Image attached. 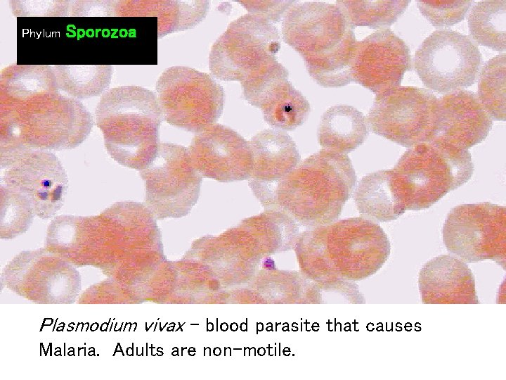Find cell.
Here are the masks:
<instances>
[{
    "mask_svg": "<svg viewBox=\"0 0 506 380\" xmlns=\"http://www.w3.org/2000/svg\"><path fill=\"white\" fill-rule=\"evenodd\" d=\"M154 216L134 201L114 203L98 215H60L50 223L46 248L74 265L103 270L143 258L157 245Z\"/></svg>",
    "mask_w": 506,
    "mask_h": 380,
    "instance_id": "cell-1",
    "label": "cell"
},
{
    "mask_svg": "<svg viewBox=\"0 0 506 380\" xmlns=\"http://www.w3.org/2000/svg\"><path fill=\"white\" fill-rule=\"evenodd\" d=\"M356 175L346 154L322 149L254 196L266 210H282L303 226L337 220L351 196Z\"/></svg>",
    "mask_w": 506,
    "mask_h": 380,
    "instance_id": "cell-2",
    "label": "cell"
},
{
    "mask_svg": "<svg viewBox=\"0 0 506 380\" xmlns=\"http://www.w3.org/2000/svg\"><path fill=\"white\" fill-rule=\"evenodd\" d=\"M59 90L0 96V151L70 150L87 138L93 126L91 114Z\"/></svg>",
    "mask_w": 506,
    "mask_h": 380,
    "instance_id": "cell-3",
    "label": "cell"
},
{
    "mask_svg": "<svg viewBox=\"0 0 506 380\" xmlns=\"http://www.w3.org/2000/svg\"><path fill=\"white\" fill-rule=\"evenodd\" d=\"M294 247L301 270L314 278L363 279L378 271L390 254L382 228L363 217L303 232Z\"/></svg>",
    "mask_w": 506,
    "mask_h": 380,
    "instance_id": "cell-4",
    "label": "cell"
},
{
    "mask_svg": "<svg viewBox=\"0 0 506 380\" xmlns=\"http://www.w3.org/2000/svg\"><path fill=\"white\" fill-rule=\"evenodd\" d=\"M282 35L303 58L309 75L320 86L340 87L352 82L357 40L337 4L298 1L283 18Z\"/></svg>",
    "mask_w": 506,
    "mask_h": 380,
    "instance_id": "cell-5",
    "label": "cell"
},
{
    "mask_svg": "<svg viewBox=\"0 0 506 380\" xmlns=\"http://www.w3.org/2000/svg\"><path fill=\"white\" fill-rule=\"evenodd\" d=\"M96 120L107 152L119 164L140 171L156 156L163 118L153 91L139 86L110 89L96 106Z\"/></svg>",
    "mask_w": 506,
    "mask_h": 380,
    "instance_id": "cell-6",
    "label": "cell"
},
{
    "mask_svg": "<svg viewBox=\"0 0 506 380\" xmlns=\"http://www.w3.org/2000/svg\"><path fill=\"white\" fill-rule=\"evenodd\" d=\"M394 186L407 210L428 208L472 177L470 153L437 141L407 150L391 169Z\"/></svg>",
    "mask_w": 506,
    "mask_h": 380,
    "instance_id": "cell-7",
    "label": "cell"
},
{
    "mask_svg": "<svg viewBox=\"0 0 506 380\" xmlns=\"http://www.w3.org/2000/svg\"><path fill=\"white\" fill-rule=\"evenodd\" d=\"M155 90L163 120L176 127L197 133L222 114L223 89L207 73L172 66L161 74Z\"/></svg>",
    "mask_w": 506,
    "mask_h": 380,
    "instance_id": "cell-8",
    "label": "cell"
},
{
    "mask_svg": "<svg viewBox=\"0 0 506 380\" xmlns=\"http://www.w3.org/2000/svg\"><path fill=\"white\" fill-rule=\"evenodd\" d=\"M280 36L266 18L245 14L232 21L212 46L209 66L222 81H240L277 61Z\"/></svg>",
    "mask_w": 506,
    "mask_h": 380,
    "instance_id": "cell-9",
    "label": "cell"
},
{
    "mask_svg": "<svg viewBox=\"0 0 506 380\" xmlns=\"http://www.w3.org/2000/svg\"><path fill=\"white\" fill-rule=\"evenodd\" d=\"M140 176L145 185L144 205L158 219L184 216L198 201L202 177L181 145L160 143Z\"/></svg>",
    "mask_w": 506,
    "mask_h": 380,
    "instance_id": "cell-10",
    "label": "cell"
},
{
    "mask_svg": "<svg viewBox=\"0 0 506 380\" xmlns=\"http://www.w3.org/2000/svg\"><path fill=\"white\" fill-rule=\"evenodd\" d=\"M0 186L25 198L36 216L48 219L62 207L68 180L53 153L15 149L0 151Z\"/></svg>",
    "mask_w": 506,
    "mask_h": 380,
    "instance_id": "cell-11",
    "label": "cell"
},
{
    "mask_svg": "<svg viewBox=\"0 0 506 380\" xmlns=\"http://www.w3.org/2000/svg\"><path fill=\"white\" fill-rule=\"evenodd\" d=\"M438 99L413 86H397L376 94L366 120L375 134L405 147L432 139Z\"/></svg>",
    "mask_w": 506,
    "mask_h": 380,
    "instance_id": "cell-12",
    "label": "cell"
},
{
    "mask_svg": "<svg viewBox=\"0 0 506 380\" xmlns=\"http://www.w3.org/2000/svg\"><path fill=\"white\" fill-rule=\"evenodd\" d=\"M443 240L450 253L467 262L506 261V209L488 202L462 204L448 214Z\"/></svg>",
    "mask_w": 506,
    "mask_h": 380,
    "instance_id": "cell-13",
    "label": "cell"
},
{
    "mask_svg": "<svg viewBox=\"0 0 506 380\" xmlns=\"http://www.w3.org/2000/svg\"><path fill=\"white\" fill-rule=\"evenodd\" d=\"M415 69L429 89L447 94L472 85L482 65L476 44L467 35L438 30L415 52Z\"/></svg>",
    "mask_w": 506,
    "mask_h": 380,
    "instance_id": "cell-14",
    "label": "cell"
},
{
    "mask_svg": "<svg viewBox=\"0 0 506 380\" xmlns=\"http://www.w3.org/2000/svg\"><path fill=\"white\" fill-rule=\"evenodd\" d=\"M187 149L202 177L220 182L250 178L253 160L249 142L231 127L215 123L197 132Z\"/></svg>",
    "mask_w": 506,
    "mask_h": 380,
    "instance_id": "cell-15",
    "label": "cell"
},
{
    "mask_svg": "<svg viewBox=\"0 0 506 380\" xmlns=\"http://www.w3.org/2000/svg\"><path fill=\"white\" fill-rule=\"evenodd\" d=\"M411 66L408 46L392 30L385 28L357 41L351 75L352 82L377 94L400 86Z\"/></svg>",
    "mask_w": 506,
    "mask_h": 380,
    "instance_id": "cell-16",
    "label": "cell"
},
{
    "mask_svg": "<svg viewBox=\"0 0 506 380\" xmlns=\"http://www.w3.org/2000/svg\"><path fill=\"white\" fill-rule=\"evenodd\" d=\"M492 125L493 119L475 93L466 89L452 91L438 99L430 141L467 150L484 140Z\"/></svg>",
    "mask_w": 506,
    "mask_h": 380,
    "instance_id": "cell-17",
    "label": "cell"
},
{
    "mask_svg": "<svg viewBox=\"0 0 506 380\" xmlns=\"http://www.w3.org/2000/svg\"><path fill=\"white\" fill-rule=\"evenodd\" d=\"M421 300L424 304H477L473 274L456 257L440 255L422 267L418 277Z\"/></svg>",
    "mask_w": 506,
    "mask_h": 380,
    "instance_id": "cell-18",
    "label": "cell"
},
{
    "mask_svg": "<svg viewBox=\"0 0 506 380\" xmlns=\"http://www.w3.org/2000/svg\"><path fill=\"white\" fill-rule=\"evenodd\" d=\"M3 275L6 280L22 284L39 280L40 291H44V292L49 291L51 297L64 300L75 298L78 287L73 283L79 284V274L68 261L48 249L19 253L6 266Z\"/></svg>",
    "mask_w": 506,
    "mask_h": 380,
    "instance_id": "cell-19",
    "label": "cell"
},
{
    "mask_svg": "<svg viewBox=\"0 0 506 380\" xmlns=\"http://www.w3.org/2000/svg\"><path fill=\"white\" fill-rule=\"evenodd\" d=\"M249 142L253 160L249 186L254 195L283 178L300 162L295 142L282 130H262Z\"/></svg>",
    "mask_w": 506,
    "mask_h": 380,
    "instance_id": "cell-20",
    "label": "cell"
},
{
    "mask_svg": "<svg viewBox=\"0 0 506 380\" xmlns=\"http://www.w3.org/2000/svg\"><path fill=\"white\" fill-rule=\"evenodd\" d=\"M368 134L366 118L347 105L327 108L318 129V140L323 149L346 155L361 146Z\"/></svg>",
    "mask_w": 506,
    "mask_h": 380,
    "instance_id": "cell-21",
    "label": "cell"
},
{
    "mask_svg": "<svg viewBox=\"0 0 506 380\" xmlns=\"http://www.w3.org/2000/svg\"><path fill=\"white\" fill-rule=\"evenodd\" d=\"M252 106L260 108L271 126L292 130L307 119L311 107L307 99L288 79L275 82L255 100Z\"/></svg>",
    "mask_w": 506,
    "mask_h": 380,
    "instance_id": "cell-22",
    "label": "cell"
},
{
    "mask_svg": "<svg viewBox=\"0 0 506 380\" xmlns=\"http://www.w3.org/2000/svg\"><path fill=\"white\" fill-rule=\"evenodd\" d=\"M353 199L362 215L379 222L396 220L406 210L394 186L391 169L363 177Z\"/></svg>",
    "mask_w": 506,
    "mask_h": 380,
    "instance_id": "cell-23",
    "label": "cell"
},
{
    "mask_svg": "<svg viewBox=\"0 0 506 380\" xmlns=\"http://www.w3.org/2000/svg\"><path fill=\"white\" fill-rule=\"evenodd\" d=\"M51 67L58 89L77 99L105 93L112 74V67L110 65H53Z\"/></svg>",
    "mask_w": 506,
    "mask_h": 380,
    "instance_id": "cell-24",
    "label": "cell"
},
{
    "mask_svg": "<svg viewBox=\"0 0 506 380\" xmlns=\"http://www.w3.org/2000/svg\"><path fill=\"white\" fill-rule=\"evenodd\" d=\"M471 36L478 44L504 51L506 46V0L476 2L468 15Z\"/></svg>",
    "mask_w": 506,
    "mask_h": 380,
    "instance_id": "cell-25",
    "label": "cell"
},
{
    "mask_svg": "<svg viewBox=\"0 0 506 380\" xmlns=\"http://www.w3.org/2000/svg\"><path fill=\"white\" fill-rule=\"evenodd\" d=\"M410 1H336L349 24L374 29L391 25L406 11Z\"/></svg>",
    "mask_w": 506,
    "mask_h": 380,
    "instance_id": "cell-26",
    "label": "cell"
},
{
    "mask_svg": "<svg viewBox=\"0 0 506 380\" xmlns=\"http://www.w3.org/2000/svg\"><path fill=\"white\" fill-rule=\"evenodd\" d=\"M505 68V53L498 54L485 63L478 80L479 101L496 120H505L506 116Z\"/></svg>",
    "mask_w": 506,
    "mask_h": 380,
    "instance_id": "cell-27",
    "label": "cell"
},
{
    "mask_svg": "<svg viewBox=\"0 0 506 380\" xmlns=\"http://www.w3.org/2000/svg\"><path fill=\"white\" fill-rule=\"evenodd\" d=\"M0 236L11 239L25 232L34 213L30 202L19 194L0 186Z\"/></svg>",
    "mask_w": 506,
    "mask_h": 380,
    "instance_id": "cell-28",
    "label": "cell"
},
{
    "mask_svg": "<svg viewBox=\"0 0 506 380\" xmlns=\"http://www.w3.org/2000/svg\"><path fill=\"white\" fill-rule=\"evenodd\" d=\"M473 1H417L421 13L436 27L452 26L464 19Z\"/></svg>",
    "mask_w": 506,
    "mask_h": 380,
    "instance_id": "cell-29",
    "label": "cell"
},
{
    "mask_svg": "<svg viewBox=\"0 0 506 380\" xmlns=\"http://www.w3.org/2000/svg\"><path fill=\"white\" fill-rule=\"evenodd\" d=\"M13 15L20 16H67L71 1H11Z\"/></svg>",
    "mask_w": 506,
    "mask_h": 380,
    "instance_id": "cell-30",
    "label": "cell"
},
{
    "mask_svg": "<svg viewBox=\"0 0 506 380\" xmlns=\"http://www.w3.org/2000/svg\"><path fill=\"white\" fill-rule=\"evenodd\" d=\"M249 13L261 16L271 23L278 22L297 1H237Z\"/></svg>",
    "mask_w": 506,
    "mask_h": 380,
    "instance_id": "cell-31",
    "label": "cell"
},
{
    "mask_svg": "<svg viewBox=\"0 0 506 380\" xmlns=\"http://www.w3.org/2000/svg\"><path fill=\"white\" fill-rule=\"evenodd\" d=\"M117 1H71L70 15L116 16Z\"/></svg>",
    "mask_w": 506,
    "mask_h": 380,
    "instance_id": "cell-32",
    "label": "cell"
}]
</instances>
